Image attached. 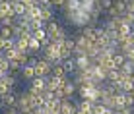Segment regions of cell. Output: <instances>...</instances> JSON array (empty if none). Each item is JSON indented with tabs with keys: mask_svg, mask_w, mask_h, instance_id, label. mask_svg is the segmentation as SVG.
<instances>
[{
	"mask_svg": "<svg viewBox=\"0 0 134 114\" xmlns=\"http://www.w3.org/2000/svg\"><path fill=\"white\" fill-rule=\"evenodd\" d=\"M16 108L20 110V114H29L33 108H31V95L27 93V91H24V93L18 95V104Z\"/></svg>",
	"mask_w": 134,
	"mask_h": 114,
	"instance_id": "1",
	"label": "cell"
},
{
	"mask_svg": "<svg viewBox=\"0 0 134 114\" xmlns=\"http://www.w3.org/2000/svg\"><path fill=\"white\" fill-rule=\"evenodd\" d=\"M45 79H47V85H45V89H47V91H53V93H54V91L62 89L70 77H68V75H62V77H45Z\"/></svg>",
	"mask_w": 134,
	"mask_h": 114,
	"instance_id": "2",
	"label": "cell"
},
{
	"mask_svg": "<svg viewBox=\"0 0 134 114\" xmlns=\"http://www.w3.org/2000/svg\"><path fill=\"white\" fill-rule=\"evenodd\" d=\"M18 95H20V93H16V89L10 91V93H6V95H2V97H0V106H2L4 110L16 106V104H18Z\"/></svg>",
	"mask_w": 134,
	"mask_h": 114,
	"instance_id": "3",
	"label": "cell"
},
{
	"mask_svg": "<svg viewBox=\"0 0 134 114\" xmlns=\"http://www.w3.org/2000/svg\"><path fill=\"white\" fill-rule=\"evenodd\" d=\"M51 68H53V64L41 58L33 70H35V75H37V77H49V75H51Z\"/></svg>",
	"mask_w": 134,
	"mask_h": 114,
	"instance_id": "4",
	"label": "cell"
},
{
	"mask_svg": "<svg viewBox=\"0 0 134 114\" xmlns=\"http://www.w3.org/2000/svg\"><path fill=\"white\" fill-rule=\"evenodd\" d=\"M60 66H62L64 74H66L68 77H70V75L74 74V72H76V62H74V56L66 58V60H62V62H60Z\"/></svg>",
	"mask_w": 134,
	"mask_h": 114,
	"instance_id": "5",
	"label": "cell"
},
{
	"mask_svg": "<svg viewBox=\"0 0 134 114\" xmlns=\"http://www.w3.org/2000/svg\"><path fill=\"white\" fill-rule=\"evenodd\" d=\"M74 62H76V70H87V68L91 66V60L86 56V54H82V56H74Z\"/></svg>",
	"mask_w": 134,
	"mask_h": 114,
	"instance_id": "6",
	"label": "cell"
},
{
	"mask_svg": "<svg viewBox=\"0 0 134 114\" xmlns=\"http://www.w3.org/2000/svg\"><path fill=\"white\" fill-rule=\"evenodd\" d=\"M41 20L43 21H53L54 20V8L51 6H41Z\"/></svg>",
	"mask_w": 134,
	"mask_h": 114,
	"instance_id": "7",
	"label": "cell"
},
{
	"mask_svg": "<svg viewBox=\"0 0 134 114\" xmlns=\"http://www.w3.org/2000/svg\"><path fill=\"white\" fill-rule=\"evenodd\" d=\"M60 23H58L57 20H53V21H47V27H45V31H47V37L51 39V37H54V35L58 33V29H60Z\"/></svg>",
	"mask_w": 134,
	"mask_h": 114,
	"instance_id": "8",
	"label": "cell"
},
{
	"mask_svg": "<svg viewBox=\"0 0 134 114\" xmlns=\"http://www.w3.org/2000/svg\"><path fill=\"white\" fill-rule=\"evenodd\" d=\"M20 77H21V79H25L27 83H29V81L35 77V70H33L31 66H27V64H25V66L20 70Z\"/></svg>",
	"mask_w": 134,
	"mask_h": 114,
	"instance_id": "9",
	"label": "cell"
},
{
	"mask_svg": "<svg viewBox=\"0 0 134 114\" xmlns=\"http://www.w3.org/2000/svg\"><path fill=\"white\" fill-rule=\"evenodd\" d=\"M103 16H105V14L101 12V10L93 8V10L90 12V25H93V27H95V25H99V21L103 20Z\"/></svg>",
	"mask_w": 134,
	"mask_h": 114,
	"instance_id": "10",
	"label": "cell"
},
{
	"mask_svg": "<svg viewBox=\"0 0 134 114\" xmlns=\"http://www.w3.org/2000/svg\"><path fill=\"white\" fill-rule=\"evenodd\" d=\"M76 103H72V101H62L60 103V112L58 114H74L76 112Z\"/></svg>",
	"mask_w": 134,
	"mask_h": 114,
	"instance_id": "11",
	"label": "cell"
},
{
	"mask_svg": "<svg viewBox=\"0 0 134 114\" xmlns=\"http://www.w3.org/2000/svg\"><path fill=\"white\" fill-rule=\"evenodd\" d=\"M119 72H121L122 75H128V77L134 75V62H132V60H124L122 66L119 68Z\"/></svg>",
	"mask_w": 134,
	"mask_h": 114,
	"instance_id": "12",
	"label": "cell"
},
{
	"mask_svg": "<svg viewBox=\"0 0 134 114\" xmlns=\"http://www.w3.org/2000/svg\"><path fill=\"white\" fill-rule=\"evenodd\" d=\"M45 85H47V79L45 77H33V79L29 81V87L31 89H37V91H45Z\"/></svg>",
	"mask_w": 134,
	"mask_h": 114,
	"instance_id": "13",
	"label": "cell"
},
{
	"mask_svg": "<svg viewBox=\"0 0 134 114\" xmlns=\"http://www.w3.org/2000/svg\"><path fill=\"white\" fill-rule=\"evenodd\" d=\"M12 10H14V16L16 17H20V16H24L25 14V4H21L20 0H12Z\"/></svg>",
	"mask_w": 134,
	"mask_h": 114,
	"instance_id": "14",
	"label": "cell"
},
{
	"mask_svg": "<svg viewBox=\"0 0 134 114\" xmlns=\"http://www.w3.org/2000/svg\"><path fill=\"white\" fill-rule=\"evenodd\" d=\"M64 12H66V14L80 12V0H68V2L64 4Z\"/></svg>",
	"mask_w": 134,
	"mask_h": 114,
	"instance_id": "15",
	"label": "cell"
},
{
	"mask_svg": "<svg viewBox=\"0 0 134 114\" xmlns=\"http://www.w3.org/2000/svg\"><path fill=\"white\" fill-rule=\"evenodd\" d=\"M2 81H4V83H6L12 91H14V89L18 87V74H6V75L2 77Z\"/></svg>",
	"mask_w": 134,
	"mask_h": 114,
	"instance_id": "16",
	"label": "cell"
},
{
	"mask_svg": "<svg viewBox=\"0 0 134 114\" xmlns=\"http://www.w3.org/2000/svg\"><path fill=\"white\" fill-rule=\"evenodd\" d=\"M62 91H64V97H66L68 101H70V99H72V95L76 93V83H74L72 79H68V81H66V85L62 87Z\"/></svg>",
	"mask_w": 134,
	"mask_h": 114,
	"instance_id": "17",
	"label": "cell"
},
{
	"mask_svg": "<svg viewBox=\"0 0 134 114\" xmlns=\"http://www.w3.org/2000/svg\"><path fill=\"white\" fill-rule=\"evenodd\" d=\"M76 106H78V110H82L86 114H93V104H91L90 101H84V99H82L80 103H76Z\"/></svg>",
	"mask_w": 134,
	"mask_h": 114,
	"instance_id": "18",
	"label": "cell"
},
{
	"mask_svg": "<svg viewBox=\"0 0 134 114\" xmlns=\"http://www.w3.org/2000/svg\"><path fill=\"white\" fill-rule=\"evenodd\" d=\"M105 81H107V83H119V81H121V72H119V70H111V72H107V75H105Z\"/></svg>",
	"mask_w": 134,
	"mask_h": 114,
	"instance_id": "19",
	"label": "cell"
},
{
	"mask_svg": "<svg viewBox=\"0 0 134 114\" xmlns=\"http://www.w3.org/2000/svg\"><path fill=\"white\" fill-rule=\"evenodd\" d=\"M115 6V0H99V2H95V8L97 10H101V12H107L109 8H113Z\"/></svg>",
	"mask_w": 134,
	"mask_h": 114,
	"instance_id": "20",
	"label": "cell"
},
{
	"mask_svg": "<svg viewBox=\"0 0 134 114\" xmlns=\"http://www.w3.org/2000/svg\"><path fill=\"white\" fill-rule=\"evenodd\" d=\"M111 60H113V66H115V70H119V68L122 66V62L126 60V58H124V54H122V52H115L113 56H111Z\"/></svg>",
	"mask_w": 134,
	"mask_h": 114,
	"instance_id": "21",
	"label": "cell"
},
{
	"mask_svg": "<svg viewBox=\"0 0 134 114\" xmlns=\"http://www.w3.org/2000/svg\"><path fill=\"white\" fill-rule=\"evenodd\" d=\"M93 8H95V0H80V10L82 12L90 14Z\"/></svg>",
	"mask_w": 134,
	"mask_h": 114,
	"instance_id": "22",
	"label": "cell"
},
{
	"mask_svg": "<svg viewBox=\"0 0 134 114\" xmlns=\"http://www.w3.org/2000/svg\"><path fill=\"white\" fill-rule=\"evenodd\" d=\"M47 27V21H43V20H31L29 21V31L33 33V31H37V29H45Z\"/></svg>",
	"mask_w": 134,
	"mask_h": 114,
	"instance_id": "23",
	"label": "cell"
},
{
	"mask_svg": "<svg viewBox=\"0 0 134 114\" xmlns=\"http://www.w3.org/2000/svg\"><path fill=\"white\" fill-rule=\"evenodd\" d=\"M27 41L29 39H14V47H16L20 52H29L27 50Z\"/></svg>",
	"mask_w": 134,
	"mask_h": 114,
	"instance_id": "24",
	"label": "cell"
},
{
	"mask_svg": "<svg viewBox=\"0 0 134 114\" xmlns=\"http://www.w3.org/2000/svg\"><path fill=\"white\" fill-rule=\"evenodd\" d=\"M62 75H66V74H64V70H62V66H60V64H53L49 77H62Z\"/></svg>",
	"mask_w": 134,
	"mask_h": 114,
	"instance_id": "25",
	"label": "cell"
},
{
	"mask_svg": "<svg viewBox=\"0 0 134 114\" xmlns=\"http://www.w3.org/2000/svg\"><path fill=\"white\" fill-rule=\"evenodd\" d=\"M2 54H4V58H6L8 62H10V60H16V58L20 56V50H18V48L14 47V48H10V50H4Z\"/></svg>",
	"mask_w": 134,
	"mask_h": 114,
	"instance_id": "26",
	"label": "cell"
},
{
	"mask_svg": "<svg viewBox=\"0 0 134 114\" xmlns=\"http://www.w3.org/2000/svg\"><path fill=\"white\" fill-rule=\"evenodd\" d=\"M16 23V16H6L0 20V27H14Z\"/></svg>",
	"mask_w": 134,
	"mask_h": 114,
	"instance_id": "27",
	"label": "cell"
},
{
	"mask_svg": "<svg viewBox=\"0 0 134 114\" xmlns=\"http://www.w3.org/2000/svg\"><path fill=\"white\" fill-rule=\"evenodd\" d=\"M124 97V108H134V93H122Z\"/></svg>",
	"mask_w": 134,
	"mask_h": 114,
	"instance_id": "28",
	"label": "cell"
},
{
	"mask_svg": "<svg viewBox=\"0 0 134 114\" xmlns=\"http://www.w3.org/2000/svg\"><path fill=\"white\" fill-rule=\"evenodd\" d=\"M132 31L134 29H132L130 25H126V23H121V27H119V35H121V37H128Z\"/></svg>",
	"mask_w": 134,
	"mask_h": 114,
	"instance_id": "29",
	"label": "cell"
},
{
	"mask_svg": "<svg viewBox=\"0 0 134 114\" xmlns=\"http://www.w3.org/2000/svg\"><path fill=\"white\" fill-rule=\"evenodd\" d=\"M41 60V56L39 54H29V56H27V66H31V68H35L37 66V62Z\"/></svg>",
	"mask_w": 134,
	"mask_h": 114,
	"instance_id": "30",
	"label": "cell"
},
{
	"mask_svg": "<svg viewBox=\"0 0 134 114\" xmlns=\"http://www.w3.org/2000/svg\"><path fill=\"white\" fill-rule=\"evenodd\" d=\"M0 37L2 39H14L12 37V27H0Z\"/></svg>",
	"mask_w": 134,
	"mask_h": 114,
	"instance_id": "31",
	"label": "cell"
},
{
	"mask_svg": "<svg viewBox=\"0 0 134 114\" xmlns=\"http://www.w3.org/2000/svg\"><path fill=\"white\" fill-rule=\"evenodd\" d=\"M62 47L64 48H68V50H74V47H76V43H74V39L72 37H66V39H64V45H62Z\"/></svg>",
	"mask_w": 134,
	"mask_h": 114,
	"instance_id": "32",
	"label": "cell"
},
{
	"mask_svg": "<svg viewBox=\"0 0 134 114\" xmlns=\"http://www.w3.org/2000/svg\"><path fill=\"white\" fill-rule=\"evenodd\" d=\"M41 97H43L47 103L54 101V93H53V91H47V89H45V91H41Z\"/></svg>",
	"mask_w": 134,
	"mask_h": 114,
	"instance_id": "33",
	"label": "cell"
},
{
	"mask_svg": "<svg viewBox=\"0 0 134 114\" xmlns=\"http://www.w3.org/2000/svg\"><path fill=\"white\" fill-rule=\"evenodd\" d=\"M115 8L119 10V14H121V16H122L124 12H126V4H124L122 0H115Z\"/></svg>",
	"mask_w": 134,
	"mask_h": 114,
	"instance_id": "34",
	"label": "cell"
},
{
	"mask_svg": "<svg viewBox=\"0 0 134 114\" xmlns=\"http://www.w3.org/2000/svg\"><path fill=\"white\" fill-rule=\"evenodd\" d=\"M0 70H2L4 74H8V72H10V62H8L6 58H2V60H0Z\"/></svg>",
	"mask_w": 134,
	"mask_h": 114,
	"instance_id": "35",
	"label": "cell"
},
{
	"mask_svg": "<svg viewBox=\"0 0 134 114\" xmlns=\"http://www.w3.org/2000/svg\"><path fill=\"white\" fill-rule=\"evenodd\" d=\"M10 91H12V89L8 87V85L4 83L2 79H0V97H2V95H6V93H10Z\"/></svg>",
	"mask_w": 134,
	"mask_h": 114,
	"instance_id": "36",
	"label": "cell"
},
{
	"mask_svg": "<svg viewBox=\"0 0 134 114\" xmlns=\"http://www.w3.org/2000/svg\"><path fill=\"white\" fill-rule=\"evenodd\" d=\"M10 48H14V39H6L4 41V50H10Z\"/></svg>",
	"mask_w": 134,
	"mask_h": 114,
	"instance_id": "37",
	"label": "cell"
},
{
	"mask_svg": "<svg viewBox=\"0 0 134 114\" xmlns=\"http://www.w3.org/2000/svg\"><path fill=\"white\" fill-rule=\"evenodd\" d=\"M66 2H68V0H53V8H64Z\"/></svg>",
	"mask_w": 134,
	"mask_h": 114,
	"instance_id": "38",
	"label": "cell"
},
{
	"mask_svg": "<svg viewBox=\"0 0 134 114\" xmlns=\"http://www.w3.org/2000/svg\"><path fill=\"white\" fill-rule=\"evenodd\" d=\"M4 114H20V110H18L16 106H12V108H6V110H4Z\"/></svg>",
	"mask_w": 134,
	"mask_h": 114,
	"instance_id": "39",
	"label": "cell"
},
{
	"mask_svg": "<svg viewBox=\"0 0 134 114\" xmlns=\"http://www.w3.org/2000/svg\"><path fill=\"white\" fill-rule=\"evenodd\" d=\"M126 12H130V14H134V0H130V2L126 4Z\"/></svg>",
	"mask_w": 134,
	"mask_h": 114,
	"instance_id": "40",
	"label": "cell"
},
{
	"mask_svg": "<svg viewBox=\"0 0 134 114\" xmlns=\"http://www.w3.org/2000/svg\"><path fill=\"white\" fill-rule=\"evenodd\" d=\"M128 39H130V45H132V47H134V31H132V33H130V35H128Z\"/></svg>",
	"mask_w": 134,
	"mask_h": 114,
	"instance_id": "41",
	"label": "cell"
},
{
	"mask_svg": "<svg viewBox=\"0 0 134 114\" xmlns=\"http://www.w3.org/2000/svg\"><path fill=\"white\" fill-rule=\"evenodd\" d=\"M4 41H6V39H2V37H0V52L4 50Z\"/></svg>",
	"mask_w": 134,
	"mask_h": 114,
	"instance_id": "42",
	"label": "cell"
},
{
	"mask_svg": "<svg viewBox=\"0 0 134 114\" xmlns=\"http://www.w3.org/2000/svg\"><path fill=\"white\" fill-rule=\"evenodd\" d=\"M74 114H86V112H82V110H78V108H76V112H74Z\"/></svg>",
	"mask_w": 134,
	"mask_h": 114,
	"instance_id": "43",
	"label": "cell"
},
{
	"mask_svg": "<svg viewBox=\"0 0 134 114\" xmlns=\"http://www.w3.org/2000/svg\"><path fill=\"white\" fill-rule=\"evenodd\" d=\"M2 2H4V0H0V4H2Z\"/></svg>",
	"mask_w": 134,
	"mask_h": 114,
	"instance_id": "44",
	"label": "cell"
},
{
	"mask_svg": "<svg viewBox=\"0 0 134 114\" xmlns=\"http://www.w3.org/2000/svg\"><path fill=\"white\" fill-rule=\"evenodd\" d=\"M95 2H99V0H95Z\"/></svg>",
	"mask_w": 134,
	"mask_h": 114,
	"instance_id": "45",
	"label": "cell"
}]
</instances>
